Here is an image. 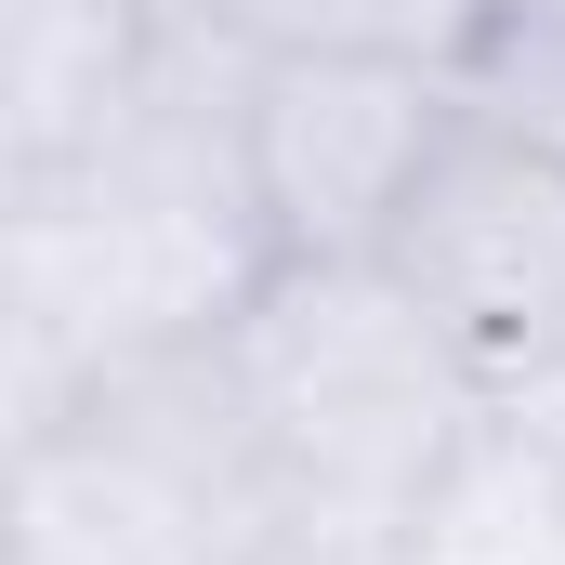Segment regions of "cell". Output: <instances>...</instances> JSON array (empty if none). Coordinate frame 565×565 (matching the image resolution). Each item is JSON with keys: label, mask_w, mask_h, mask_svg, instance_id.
<instances>
[{"label": "cell", "mask_w": 565, "mask_h": 565, "mask_svg": "<svg viewBox=\"0 0 565 565\" xmlns=\"http://www.w3.org/2000/svg\"><path fill=\"white\" fill-rule=\"evenodd\" d=\"M237 93H250V53L184 26L145 119L106 158L13 184V422L119 355L224 342L237 302L277 277Z\"/></svg>", "instance_id": "obj_1"}, {"label": "cell", "mask_w": 565, "mask_h": 565, "mask_svg": "<svg viewBox=\"0 0 565 565\" xmlns=\"http://www.w3.org/2000/svg\"><path fill=\"white\" fill-rule=\"evenodd\" d=\"M224 382L277 500L355 526H422V500L500 422L395 264H277L224 329Z\"/></svg>", "instance_id": "obj_2"}, {"label": "cell", "mask_w": 565, "mask_h": 565, "mask_svg": "<svg viewBox=\"0 0 565 565\" xmlns=\"http://www.w3.org/2000/svg\"><path fill=\"white\" fill-rule=\"evenodd\" d=\"M277 513L224 342L119 355L13 422V565H237Z\"/></svg>", "instance_id": "obj_3"}, {"label": "cell", "mask_w": 565, "mask_h": 565, "mask_svg": "<svg viewBox=\"0 0 565 565\" xmlns=\"http://www.w3.org/2000/svg\"><path fill=\"white\" fill-rule=\"evenodd\" d=\"M460 119H473V79H434V66L250 53L237 132H250V198L277 264H382Z\"/></svg>", "instance_id": "obj_4"}, {"label": "cell", "mask_w": 565, "mask_h": 565, "mask_svg": "<svg viewBox=\"0 0 565 565\" xmlns=\"http://www.w3.org/2000/svg\"><path fill=\"white\" fill-rule=\"evenodd\" d=\"M382 264L422 289V316L460 342V369L487 395H526L565 355V158L473 106L422 171Z\"/></svg>", "instance_id": "obj_5"}, {"label": "cell", "mask_w": 565, "mask_h": 565, "mask_svg": "<svg viewBox=\"0 0 565 565\" xmlns=\"http://www.w3.org/2000/svg\"><path fill=\"white\" fill-rule=\"evenodd\" d=\"M171 40L184 26H158L145 0H0V198L106 158L145 119Z\"/></svg>", "instance_id": "obj_6"}, {"label": "cell", "mask_w": 565, "mask_h": 565, "mask_svg": "<svg viewBox=\"0 0 565 565\" xmlns=\"http://www.w3.org/2000/svg\"><path fill=\"white\" fill-rule=\"evenodd\" d=\"M422 565H565V447L500 408L473 460L422 500Z\"/></svg>", "instance_id": "obj_7"}, {"label": "cell", "mask_w": 565, "mask_h": 565, "mask_svg": "<svg viewBox=\"0 0 565 565\" xmlns=\"http://www.w3.org/2000/svg\"><path fill=\"white\" fill-rule=\"evenodd\" d=\"M211 40H237V53H369V66L473 79V53L500 40V0H211Z\"/></svg>", "instance_id": "obj_8"}, {"label": "cell", "mask_w": 565, "mask_h": 565, "mask_svg": "<svg viewBox=\"0 0 565 565\" xmlns=\"http://www.w3.org/2000/svg\"><path fill=\"white\" fill-rule=\"evenodd\" d=\"M473 106L565 158V13H500V40L473 53Z\"/></svg>", "instance_id": "obj_9"}, {"label": "cell", "mask_w": 565, "mask_h": 565, "mask_svg": "<svg viewBox=\"0 0 565 565\" xmlns=\"http://www.w3.org/2000/svg\"><path fill=\"white\" fill-rule=\"evenodd\" d=\"M237 565H422V526H355V513H277Z\"/></svg>", "instance_id": "obj_10"}, {"label": "cell", "mask_w": 565, "mask_h": 565, "mask_svg": "<svg viewBox=\"0 0 565 565\" xmlns=\"http://www.w3.org/2000/svg\"><path fill=\"white\" fill-rule=\"evenodd\" d=\"M145 13H158V26H211V0H145Z\"/></svg>", "instance_id": "obj_11"}, {"label": "cell", "mask_w": 565, "mask_h": 565, "mask_svg": "<svg viewBox=\"0 0 565 565\" xmlns=\"http://www.w3.org/2000/svg\"><path fill=\"white\" fill-rule=\"evenodd\" d=\"M500 13H565V0H500Z\"/></svg>", "instance_id": "obj_12"}]
</instances>
